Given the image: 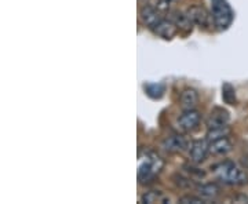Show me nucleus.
I'll use <instances>...</instances> for the list:
<instances>
[{"instance_id":"obj_1","label":"nucleus","mask_w":248,"mask_h":204,"mask_svg":"<svg viewBox=\"0 0 248 204\" xmlns=\"http://www.w3.org/2000/svg\"><path fill=\"white\" fill-rule=\"evenodd\" d=\"M213 173L219 181L228 185H244L248 182L247 174L232 161H223L214 166Z\"/></svg>"},{"instance_id":"obj_2","label":"nucleus","mask_w":248,"mask_h":204,"mask_svg":"<svg viewBox=\"0 0 248 204\" xmlns=\"http://www.w3.org/2000/svg\"><path fill=\"white\" fill-rule=\"evenodd\" d=\"M164 163L159 155L153 153V152H146L145 157H142L140 167H138V179L142 184L151 182L153 181L156 175L159 174L163 169Z\"/></svg>"},{"instance_id":"obj_3","label":"nucleus","mask_w":248,"mask_h":204,"mask_svg":"<svg viewBox=\"0 0 248 204\" xmlns=\"http://www.w3.org/2000/svg\"><path fill=\"white\" fill-rule=\"evenodd\" d=\"M211 14L214 24L219 29H226L233 21V13L226 0H211Z\"/></svg>"},{"instance_id":"obj_4","label":"nucleus","mask_w":248,"mask_h":204,"mask_svg":"<svg viewBox=\"0 0 248 204\" xmlns=\"http://www.w3.org/2000/svg\"><path fill=\"white\" fill-rule=\"evenodd\" d=\"M200 120H202V115L197 110L187 109V110H185L182 115L179 116L178 125L181 126V128L185 130V131H192V130L197 128V126L200 125Z\"/></svg>"},{"instance_id":"obj_5","label":"nucleus","mask_w":248,"mask_h":204,"mask_svg":"<svg viewBox=\"0 0 248 204\" xmlns=\"http://www.w3.org/2000/svg\"><path fill=\"white\" fill-rule=\"evenodd\" d=\"M177 25L170 18L169 19H160L159 22L152 28V31H153L155 35L160 36V37H163L166 40L172 39L175 36V33H177Z\"/></svg>"},{"instance_id":"obj_6","label":"nucleus","mask_w":248,"mask_h":204,"mask_svg":"<svg viewBox=\"0 0 248 204\" xmlns=\"http://www.w3.org/2000/svg\"><path fill=\"white\" fill-rule=\"evenodd\" d=\"M187 145H189V142L184 135H171V137H167L161 143L164 151L170 152V153L184 152L187 148Z\"/></svg>"},{"instance_id":"obj_7","label":"nucleus","mask_w":248,"mask_h":204,"mask_svg":"<svg viewBox=\"0 0 248 204\" xmlns=\"http://www.w3.org/2000/svg\"><path fill=\"white\" fill-rule=\"evenodd\" d=\"M229 113L228 110L222 109V108H214L211 110V113L208 116V120H207V126L208 128H215V127H223V126H228L229 123Z\"/></svg>"},{"instance_id":"obj_8","label":"nucleus","mask_w":248,"mask_h":204,"mask_svg":"<svg viewBox=\"0 0 248 204\" xmlns=\"http://www.w3.org/2000/svg\"><path fill=\"white\" fill-rule=\"evenodd\" d=\"M187 17L192 19V22L197 25V27H207L208 21H210V16L207 13V10L202 7V6H192L186 11Z\"/></svg>"},{"instance_id":"obj_9","label":"nucleus","mask_w":248,"mask_h":204,"mask_svg":"<svg viewBox=\"0 0 248 204\" xmlns=\"http://www.w3.org/2000/svg\"><path fill=\"white\" fill-rule=\"evenodd\" d=\"M232 142L228 137H223L219 140H215V141L210 142L208 145V153L213 155V156H223L226 153H229L232 151Z\"/></svg>"},{"instance_id":"obj_10","label":"nucleus","mask_w":248,"mask_h":204,"mask_svg":"<svg viewBox=\"0 0 248 204\" xmlns=\"http://www.w3.org/2000/svg\"><path fill=\"white\" fill-rule=\"evenodd\" d=\"M207 155H208V145L205 143V141L199 140V141H195L192 143L189 156H190V160L193 163L199 164V163L204 161L205 157H207Z\"/></svg>"},{"instance_id":"obj_11","label":"nucleus","mask_w":248,"mask_h":204,"mask_svg":"<svg viewBox=\"0 0 248 204\" xmlns=\"http://www.w3.org/2000/svg\"><path fill=\"white\" fill-rule=\"evenodd\" d=\"M140 18H141L142 24L149 28L155 27L161 19L159 11L152 6H143L140 11Z\"/></svg>"},{"instance_id":"obj_12","label":"nucleus","mask_w":248,"mask_h":204,"mask_svg":"<svg viewBox=\"0 0 248 204\" xmlns=\"http://www.w3.org/2000/svg\"><path fill=\"white\" fill-rule=\"evenodd\" d=\"M181 107L184 110H187V109H195L199 104V94L197 91L193 89H185L182 93H181Z\"/></svg>"},{"instance_id":"obj_13","label":"nucleus","mask_w":248,"mask_h":204,"mask_svg":"<svg viewBox=\"0 0 248 204\" xmlns=\"http://www.w3.org/2000/svg\"><path fill=\"white\" fill-rule=\"evenodd\" d=\"M170 19L177 25L178 29L184 31V32L192 31L193 22H192L190 18L187 17V14H184V13H181V11H171V13H170Z\"/></svg>"},{"instance_id":"obj_14","label":"nucleus","mask_w":248,"mask_h":204,"mask_svg":"<svg viewBox=\"0 0 248 204\" xmlns=\"http://www.w3.org/2000/svg\"><path fill=\"white\" fill-rule=\"evenodd\" d=\"M197 192L203 199H214L221 193V188L218 187L214 182H208V184H203L197 187Z\"/></svg>"},{"instance_id":"obj_15","label":"nucleus","mask_w":248,"mask_h":204,"mask_svg":"<svg viewBox=\"0 0 248 204\" xmlns=\"http://www.w3.org/2000/svg\"><path fill=\"white\" fill-rule=\"evenodd\" d=\"M142 203L146 204H155V203H169L170 199L166 197L161 192L157 190H152V192H146L145 195H142L141 197Z\"/></svg>"},{"instance_id":"obj_16","label":"nucleus","mask_w":248,"mask_h":204,"mask_svg":"<svg viewBox=\"0 0 248 204\" xmlns=\"http://www.w3.org/2000/svg\"><path fill=\"white\" fill-rule=\"evenodd\" d=\"M231 134V128L228 126H223V127H215V128H208V133H207V141H215V140H219L223 137H228Z\"/></svg>"},{"instance_id":"obj_17","label":"nucleus","mask_w":248,"mask_h":204,"mask_svg":"<svg viewBox=\"0 0 248 204\" xmlns=\"http://www.w3.org/2000/svg\"><path fill=\"white\" fill-rule=\"evenodd\" d=\"M143 89L149 97L155 98V99H159L164 94V86L161 83H148V84H145Z\"/></svg>"},{"instance_id":"obj_18","label":"nucleus","mask_w":248,"mask_h":204,"mask_svg":"<svg viewBox=\"0 0 248 204\" xmlns=\"http://www.w3.org/2000/svg\"><path fill=\"white\" fill-rule=\"evenodd\" d=\"M222 97H223V101L229 105H234L236 104V95H234V90L232 87L231 84H223L222 87Z\"/></svg>"},{"instance_id":"obj_19","label":"nucleus","mask_w":248,"mask_h":204,"mask_svg":"<svg viewBox=\"0 0 248 204\" xmlns=\"http://www.w3.org/2000/svg\"><path fill=\"white\" fill-rule=\"evenodd\" d=\"M178 203H181V204H204L205 202H204L203 197L185 195V196H182V197L178 200Z\"/></svg>"},{"instance_id":"obj_20","label":"nucleus","mask_w":248,"mask_h":204,"mask_svg":"<svg viewBox=\"0 0 248 204\" xmlns=\"http://www.w3.org/2000/svg\"><path fill=\"white\" fill-rule=\"evenodd\" d=\"M174 179H175V184H177L179 188L189 189V188L193 187V181H192V178H185V177H182V175H175Z\"/></svg>"},{"instance_id":"obj_21","label":"nucleus","mask_w":248,"mask_h":204,"mask_svg":"<svg viewBox=\"0 0 248 204\" xmlns=\"http://www.w3.org/2000/svg\"><path fill=\"white\" fill-rule=\"evenodd\" d=\"M175 3V0H157V9L161 11H167Z\"/></svg>"},{"instance_id":"obj_22","label":"nucleus","mask_w":248,"mask_h":204,"mask_svg":"<svg viewBox=\"0 0 248 204\" xmlns=\"http://www.w3.org/2000/svg\"><path fill=\"white\" fill-rule=\"evenodd\" d=\"M185 169H186V171H187V173L196 174V175H197L199 178H203L204 175H205V174H204V171H199V169H192V167H187V166H186Z\"/></svg>"},{"instance_id":"obj_23","label":"nucleus","mask_w":248,"mask_h":204,"mask_svg":"<svg viewBox=\"0 0 248 204\" xmlns=\"http://www.w3.org/2000/svg\"><path fill=\"white\" fill-rule=\"evenodd\" d=\"M241 164H243L244 169L248 170V155H244V156L241 157Z\"/></svg>"}]
</instances>
